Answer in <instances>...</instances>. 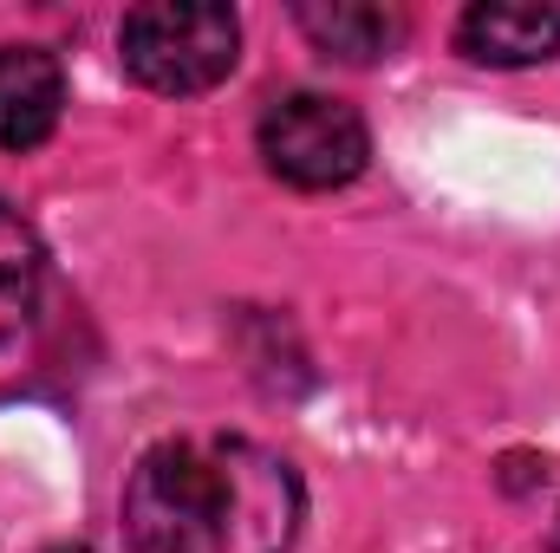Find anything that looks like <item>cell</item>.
Instances as JSON below:
<instances>
[{"instance_id": "1", "label": "cell", "mask_w": 560, "mask_h": 553, "mask_svg": "<svg viewBox=\"0 0 560 553\" xmlns=\"http://www.w3.org/2000/svg\"><path fill=\"white\" fill-rule=\"evenodd\" d=\"M300 475L255 436H170L125 482V528L143 553H293Z\"/></svg>"}, {"instance_id": "7", "label": "cell", "mask_w": 560, "mask_h": 553, "mask_svg": "<svg viewBox=\"0 0 560 553\" xmlns=\"http://www.w3.org/2000/svg\"><path fill=\"white\" fill-rule=\"evenodd\" d=\"M39 280H46V248H39L33 222L0 202V352L26 332V319L39 306Z\"/></svg>"}, {"instance_id": "4", "label": "cell", "mask_w": 560, "mask_h": 553, "mask_svg": "<svg viewBox=\"0 0 560 553\" xmlns=\"http://www.w3.org/2000/svg\"><path fill=\"white\" fill-rule=\"evenodd\" d=\"M66 111V72L46 46H0V150H33Z\"/></svg>"}, {"instance_id": "2", "label": "cell", "mask_w": 560, "mask_h": 553, "mask_svg": "<svg viewBox=\"0 0 560 553\" xmlns=\"http://www.w3.org/2000/svg\"><path fill=\"white\" fill-rule=\"evenodd\" d=\"M235 46H242V26L215 0H143L118 26L125 72L163 98H196L222 85L235 72Z\"/></svg>"}, {"instance_id": "9", "label": "cell", "mask_w": 560, "mask_h": 553, "mask_svg": "<svg viewBox=\"0 0 560 553\" xmlns=\"http://www.w3.org/2000/svg\"><path fill=\"white\" fill-rule=\"evenodd\" d=\"M555 553H560V521H555Z\"/></svg>"}, {"instance_id": "3", "label": "cell", "mask_w": 560, "mask_h": 553, "mask_svg": "<svg viewBox=\"0 0 560 553\" xmlns=\"http://www.w3.org/2000/svg\"><path fill=\"white\" fill-rule=\"evenodd\" d=\"M261 156L293 189H346L365 169L372 138H365V118L346 98L287 92L261 111Z\"/></svg>"}, {"instance_id": "8", "label": "cell", "mask_w": 560, "mask_h": 553, "mask_svg": "<svg viewBox=\"0 0 560 553\" xmlns=\"http://www.w3.org/2000/svg\"><path fill=\"white\" fill-rule=\"evenodd\" d=\"M39 553H92V548H39Z\"/></svg>"}, {"instance_id": "6", "label": "cell", "mask_w": 560, "mask_h": 553, "mask_svg": "<svg viewBox=\"0 0 560 553\" xmlns=\"http://www.w3.org/2000/svg\"><path fill=\"white\" fill-rule=\"evenodd\" d=\"M293 20L326 59H346V66H378L411 33L405 7H378V0H300Z\"/></svg>"}, {"instance_id": "5", "label": "cell", "mask_w": 560, "mask_h": 553, "mask_svg": "<svg viewBox=\"0 0 560 553\" xmlns=\"http://www.w3.org/2000/svg\"><path fill=\"white\" fill-rule=\"evenodd\" d=\"M463 52L482 66H535L560 52V0H482L456 26Z\"/></svg>"}]
</instances>
